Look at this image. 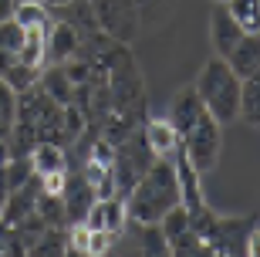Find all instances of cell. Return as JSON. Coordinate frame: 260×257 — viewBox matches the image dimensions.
I'll return each mask as SVG.
<instances>
[{
    "instance_id": "6da1fadb",
    "label": "cell",
    "mask_w": 260,
    "mask_h": 257,
    "mask_svg": "<svg viewBox=\"0 0 260 257\" xmlns=\"http://www.w3.org/2000/svg\"><path fill=\"white\" fill-rule=\"evenodd\" d=\"M179 203V180H176V159H159L145 169L125 196V210L132 223H159L166 210Z\"/></svg>"
},
{
    "instance_id": "7a4b0ae2",
    "label": "cell",
    "mask_w": 260,
    "mask_h": 257,
    "mask_svg": "<svg viewBox=\"0 0 260 257\" xmlns=\"http://www.w3.org/2000/svg\"><path fill=\"white\" fill-rule=\"evenodd\" d=\"M193 88L200 95L203 108L220 125H230L233 119H240V78L233 75V68L223 58H213L200 68Z\"/></svg>"
},
{
    "instance_id": "3957f363",
    "label": "cell",
    "mask_w": 260,
    "mask_h": 257,
    "mask_svg": "<svg viewBox=\"0 0 260 257\" xmlns=\"http://www.w3.org/2000/svg\"><path fill=\"white\" fill-rule=\"evenodd\" d=\"M179 149H183L186 159L193 162L200 173L216 169L220 153H223V125L206 108H200V115L179 132Z\"/></svg>"
},
{
    "instance_id": "277c9868",
    "label": "cell",
    "mask_w": 260,
    "mask_h": 257,
    "mask_svg": "<svg viewBox=\"0 0 260 257\" xmlns=\"http://www.w3.org/2000/svg\"><path fill=\"white\" fill-rule=\"evenodd\" d=\"M155 162V153L149 149L142 135V125L132 129V132L115 146V159H112V176H115V193L118 196H128L135 183L145 176V169Z\"/></svg>"
},
{
    "instance_id": "5b68a950",
    "label": "cell",
    "mask_w": 260,
    "mask_h": 257,
    "mask_svg": "<svg viewBox=\"0 0 260 257\" xmlns=\"http://www.w3.org/2000/svg\"><path fill=\"white\" fill-rule=\"evenodd\" d=\"M91 7H95V20L102 34H108L112 41H122V44L135 38L139 14H142L135 7V0H91Z\"/></svg>"
},
{
    "instance_id": "8992f818",
    "label": "cell",
    "mask_w": 260,
    "mask_h": 257,
    "mask_svg": "<svg viewBox=\"0 0 260 257\" xmlns=\"http://www.w3.org/2000/svg\"><path fill=\"white\" fill-rule=\"evenodd\" d=\"M253 223H257V217H216L206 234L210 254H247V234Z\"/></svg>"
},
{
    "instance_id": "52a82bcc",
    "label": "cell",
    "mask_w": 260,
    "mask_h": 257,
    "mask_svg": "<svg viewBox=\"0 0 260 257\" xmlns=\"http://www.w3.org/2000/svg\"><path fill=\"white\" fill-rule=\"evenodd\" d=\"M98 200L95 186L81 176V173H71L64 176V190H61V203H64V213H68V223H85L91 203Z\"/></svg>"
},
{
    "instance_id": "ba28073f",
    "label": "cell",
    "mask_w": 260,
    "mask_h": 257,
    "mask_svg": "<svg viewBox=\"0 0 260 257\" xmlns=\"http://www.w3.org/2000/svg\"><path fill=\"white\" fill-rule=\"evenodd\" d=\"M128 223V210H125V196H98L91 203L85 217L88 230H108V234H122V227Z\"/></svg>"
},
{
    "instance_id": "9c48e42d",
    "label": "cell",
    "mask_w": 260,
    "mask_h": 257,
    "mask_svg": "<svg viewBox=\"0 0 260 257\" xmlns=\"http://www.w3.org/2000/svg\"><path fill=\"white\" fill-rule=\"evenodd\" d=\"M243 34H247V31L233 20V14L226 10V4H216V7L210 10V41H213L216 58H226V54H230Z\"/></svg>"
},
{
    "instance_id": "30bf717a",
    "label": "cell",
    "mask_w": 260,
    "mask_h": 257,
    "mask_svg": "<svg viewBox=\"0 0 260 257\" xmlns=\"http://www.w3.org/2000/svg\"><path fill=\"white\" fill-rule=\"evenodd\" d=\"M41 193H44V190H41V176H30L24 186H17V190H7V200H4V210H0V220H4L7 227L20 223L27 213H34Z\"/></svg>"
},
{
    "instance_id": "8fae6325",
    "label": "cell",
    "mask_w": 260,
    "mask_h": 257,
    "mask_svg": "<svg viewBox=\"0 0 260 257\" xmlns=\"http://www.w3.org/2000/svg\"><path fill=\"white\" fill-rule=\"evenodd\" d=\"M78 51H81V34H78L68 20L54 17L51 27H48V61L64 65V61H71Z\"/></svg>"
},
{
    "instance_id": "7c38bea8",
    "label": "cell",
    "mask_w": 260,
    "mask_h": 257,
    "mask_svg": "<svg viewBox=\"0 0 260 257\" xmlns=\"http://www.w3.org/2000/svg\"><path fill=\"white\" fill-rule=\"evenodd\" d=\"M142 135L149 149H152L159 159H173L176 149H179V132L169 119H145L142 122Z\"/></svg>"
},
{
    "instance_id": "4fadbf2b",
    "label": "cell",
    "mask_w": 260,
    "mask_h": 257,
    "mask_svg": "<svg viewBox=\"0 0 260 257\" xmlns=\"http://www.w3.org/2000/svg\"><path fill=\"white\" fill-rule=\"evenodd\" d=\"M223 61L233 68V75L240 78V81L250 78L253 71H260V34H243L237 41V48L223 58Z\"/></svg>"
},
{
    "instance_id": "5bb4252c",
    "label": "cell",
    "mask_w": 260,
    "mask_h": 257,
    "mask_svg": "<svg viewBox=\"0 0 260 257\" xmlns=\"http://www.w3.org/2000/svg\"><path fill=\"white\" fill-rule=\"evenodd\" d=\"M30 166L38 176H48V173H68V153L64 146L58 142H38L30 149Z\"/></svg>"
},
{
    "instance_id": "9a60e30c",
    "label": "cell",
    "mask_w": 260,
    "mask_h": 257,
    "mask_svg": "<svg viewBox=\"0 0 260 257\" xmlns=\"http://www.w3.org/2000/svg\"><path fill=\"white\" fill-rule=\"evenodd\" d=\"M38 85L44 88V95H48L51 102H58V105H71V102H75V81L68 78L64 65L48 68V71L38 78Z\"/></svg>"
},
{
    "instance_id": "2e32d148",
    "label": "cell",
    "mask_w": 260,
    "mask_h": 257,
    "mask_svg": "<svg viewBox=\"0 0 260 257\" xmlns=\"http://www.w3.org/2000/svg\"><path fill=\"white\" fill-rule=\"evenodd\" d=\"M20 65H30V68H44L48 65V31L41 27H30L24 31V44L17 48L14 54Z\"/></svg>"
},
{
    "instance_id": "e0dca14e",
    "label": "cell",
    "mask_w": 260,
    "mask_h": 257,
    "mask_svg": "<svg viewBox=\"0 0 260 257\" xmlns=\"http://www.w3.org/2000/svg\"><path fill=\"white\" fill-rule=\"evenodd\" d=\"M200 108H203V102H200V95H196V88L193 85L183 88V92L173 98V112H169V122L176 125V132H183L186 125L200 115Z\"/></svg>"
},
{
    "instance_id": "ac0fdd59",
    "label": "cell",
    "mask_w": 260,
    "mask_h": 257,
    "mask_svg": "<svg viewBox=\"0 0 260 257\" xmlns=\"http://www.w3.org/2000/svg\"><path fill=\"white\" fill-rule=\"evenodd\" d=\"M240 119L260 125V71L240 81Z\"/></svg>"
},
{
    "instance_id": "d6986e66",
    "label": "cell",
    "mask_w": 260,
    "mask_h": 257,
    "mask_svg": "<svg viewBox=\"0 0 260 257\" xmlns=\"http://www.w3.org/2000/svg\"><path fill=\"white\" fill-rule=\"evenodd\" d=\"M14 20H17L24 31H30V27L48 31L51 20H54V14H51L41 0H34V4H17V7H14Z\"/></svg>"
},
{
    "instance_id": "ffe728a7",
    "label": "cell",
    "mask_w": 260,
    "mask_h": 257,
    "mask_svg": "<svg viewBox=\"0 0 260 257\" xmlns=\"http://www.w3.org/2000/svg\"><path fill=\"white\" fill-rule=\"evenodd\" d=\"M226 10L247 34H260V0H226Z\"/></svg>"
},
{
    "instance_id": "44dd1931",
    "label": "cell",
    "mask_w": 260,
    "mask_h": 257,
    "mask_svg": "<svg viewBox=\"0 0 260 257\" xmlns=\"http://www.w3.org/2000/svg\"><path fill=\"white\" fill-rule=\"evenodd\" d=\"M14 122H17V92L0 78V142L10 139Z\"/></svg>"
},
{
    "instance_id": "7402d4cb",
    "label": "cell",
    "mask_w": 260,
    "mask_h": 257,
    "mask_svg": "<svg viewBox=\"0 0 260 257\" xmlns=\"http://www.w3.org/2000/svg\"><path fill=\"white\" fill-rule=\"evenodd\" d=\"M169 254H176V257H206L210 254V244L189 227V230H183L179 237L169 240Z\"/></svg>"
},
{
    "instance_id": "603a6c76",
    "label": "cell",
    "mask_w": 260,
    "mask_h": 257,
    "mask_svg": "<svg viewBox=\"0 0 260 257\" xmlns=\"http://www.w3.org/2000/svg\"><path fill=\"white\" fill-rule=\"evenodd\" d=\"M34 257H54V254H68V234L64 227H48L38 237V244L30 247Z\"/></svg>"
},
{
    "instance_id": "cb8c5ba5",
    "label": "cell",
    "mask_w": 260,
    "mask_h": 257,
    "mask_svg": "<svg viewBox=\"0 0 260 257\" xmlns=\"http://www.w3.org/2000/svg\"><path fill=\"white\" fill-rule=\"evenodd\" d=\"M38 78H41V68H30V65H20L17 58H14V65L4 71V81H7L14 92H27V88H34L38 85Z\"/></svg>"
},
{
    "instance_id": "d4e9b609",
    "label": "cell",
    "mask_w": 260,
    "mask_h": 257,
    "mask_svg": "<svg viewBox=\"0 0 260 257\" xmlns=\"http://www.w3.org/2000/svg\"><path fill=\"white\" fill-rule=\"evenodd\" d=\"M85 125H88V119H85V112H81L75 102L61 105V135H64V142H75L78 135L85 132Z\"/></svg>"
},
{
    "instance_id": "484cf974",
    "label": "cell",
    "mask_w": 260,
    "mask_h": 257,
    "mask_svg": "<svg viewBox=\"0 0 260 257\" xmlns=\"http://www.w3.org/2000/svg\"><path fill=\"white\" fill-rule=\"evenodd\" d=\"M34 210L48 220L51 227H64V223H68L64 203H61V196H54V193H41V196H38V207H34Z\"/></svg>"
},
{
    "instance_id": "4316f807",
    "label": "cell",
    "mask_w": 260,
    "mask_h": 257,
    "mask_svg": "<svg viewBox=\"0 0 260 257\" xmlns=\"http://www.w3.org/2000/svg\"><path fill=\"white\" fill-rule=\"evenodd\" d=\"M139 240H142L145 254H169V237L162 234L159 223H139Z\"/></svg>"
},
{
    "instance_id": "83f0119b",
    "label": "cell",
    "mask_w": 260,
    "mask_h": 257,
    "mask_svg": "<svg viewBox=\"0 0 260 257\" xmlns=\"http://www.w3.org/2000/svg\"><path fill=\"white\" fill-rule=\"evenodd\" d=\"M159 227H162V234H166L169 240L179 237L183 230H189V210H186L183 203H176L173 210H166V217L159 220Z\"/></svg>"
},
{
    "instance_id": "f1b7e54d",
    "label": "cell",
    "mask_w": 260,
    "mask_h": 257,
    "mask_svg": "<svg viewBox=\"0 0 260 257\" xmlns=\"http://www.w3.org/2000/svg\"><path fill=\"white\" fill-rule=\"evenodd\" d=\"M24 44V27H20L14 17L0 20V48L10 51V54H17V48Z\"/></svg>"
},
{
    "instance_id": "f546056e",
    "label": "cell",
    "mask_w": 260,
    "mask_h": 257,
    "mask_svg": "<svg viewBox=\"0 0 260 257\" xmlns=\"http://www.w3.org/2000/svg\"><path fill=\"white\" fill-rule=\"evenodd\" d=\"M112 240H115V234H108V230H91V234H88V254H108Z\"/></svg>"
},
{
    "instance_id": "4dcf8cb0",
    "label": "cell",
    "mask_w": 260,
    "mask_h": 257,
    "mask_svg": "<svg viewBox=\"0 0 260 257\" xmlns=\"http://www.w3.org/2000/svg\"><path fill=\"white\" fill-rule=\"evenodd\" d=\"M64 176L68 173H48V176H41V190L61 196V190H64Z\"/></svg>"
},
{
    "instance_id": "1f68e13d",
    "label": "cell",
    "mask_w": 260,
    "mask_h": 257,
    "mask_svg": "<svg viewBox=\"0 0 260 257\" xmlns=\"http://www.w3.org/2000/svg\"><path fill=\"white\" fill-rule=\"evenodd\" d=\"M247 254L260 257V227H250V234H247Z\"/></svg>"
},
{
    "instance_id": "d6a6232c",
    "label": "cell",
    "mask_w": 260,
    "mask_h": 257,
    "mask_svg": "<svg viewBox=\"0 0 260 257\" xmlns=\"http://www.w3.org/2000/svg\"><path fill=\"white\" fill-rule=\"evenodd\" d=\"M14 7H17V0H0V20L14 17Z\"/></svg>"
},
{
    "instance_id": "836d02e7",
    "label": "cell",
    "mask_w": 260,
    "mask_h": 257,
    "mask_svg": "<svg viewBox=\"0 0 260 257\" xmlns=\"http://www.w3.org/2000/svg\"><path fill=\"white\" fill-rule=\"evenodd\" d=\"M10 65H14V54H10V51H4V48H0V78H4V71H7Z\"/></svg>"
},
{
    "instance_id": "e575fe53",
    "label": "cell",
    "mask_w": 260,
    "mask_h": 257,
    "mask_svg": "<svg viewBox=\"0 0 260 257\" xmlns=\"http://www.w3.org/2000/svg\"><path fill=\"white\" fill-rule=\"evenodd\" d=\"M4 200H7V180H4V162H0V210H4Z\"/></svg>"
},
{
    "instance_id": "d590c367",
    "label": "cell",
    "mask_w": 260,
    "mask_h": 257,
    "mask_svg": "<svg viewBox=\"0 0 260 257\" xmlns=\"http://www.w3.org/2000/svg\"><path fill=\"white\" fill-rule=\"evenodd\" d=\"M41 4H44V7H48L51 14H54L58 7H64V4H71V0H41Z\"/></svg>"
},
{
    "instance_id": "8d00e7d4",
    "label": "cell",
    "mask_w": 260,
    "mask_h": 257,
    "mask_svg": "<svg viewBox=\"0 0 260 257\" xmlns=\"http://www.w3.org/2000/svg\"><path fill=\"white\" fill-rule=\"evenodd\" d=\"M7 234H10V227L4 223V220H0V244H4V237H7Z\"/></svg>"
},
{
    "instance_id": "74e56055",
    "label": "cell",
    "mask_w": 260,
    "mask_h": 257,
    "mask_svg": "<svg viewBox=\"0 0 260 257\" xmlns=\"http://www.w3.org/2000/svg\"><path fill=\"white\" fill-rule=\"evenodd\" d=\"M17 4H34V0H17Z\"/></svg>"
},
{
    "instance_id": "f35d334b",
    "label": "cell",
    "mask_w": 260,
    "mask_h": 257,
    "mask_svg": "<svg viewBox=\"0 0 260 257\" xmlns=\"http://www.w3.org/2000/svg\"><path fill=\"white\" fill-rule=\"evenodd\" d=\"M216 4H226V0H216Z\"/></svg>"
}]
</instances>
